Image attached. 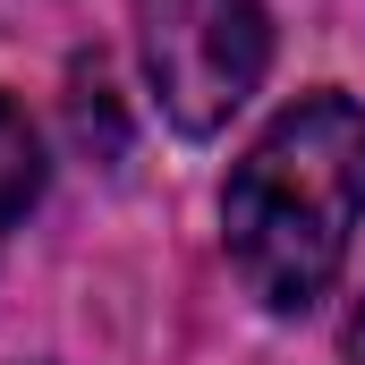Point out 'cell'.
Masks as SVG:
<instances>
[{"label": "cell", "instance_id": "cell-1", "mask_svg": "<svg viewBox=\"0 0 365 365\" xmlns=\"http://www.w3.org/2000/svg\"><path fill=\"white\" fill-rule=\"evenodd\" d=\"M357 221H365V110L349 93L289 102L247 145L221 195L230 264L272 314H306L340 280Z\"/></svg>", "mask_w": 365, "mask_h": 365}, {"label": "cell", "instance_id": "cell-2", "mask_svg": "<svg viewBox=\"0 0 365 365\" xmlns=\"http://www.w3.org/2000/svg\"><path fill=\"white\" fill-rule=\"evenodd\" d=\"M136 43L162 119L179 136H212L264 86L272 17L264 0H136Z\"/></svg>", "mask_w": 365, "mask_h": 365}, {"label": "cell", "instance_id": "cell-3", "mask_svg": "<svg viewBox=\"0 0 365 365\" xmlns=\"http://www.w3.org/2000/svg\"><path fill=\"white\" fill-rule=\"evenodd\" d=\"M34 195H43V145H34L26 110L0 93V247H9V230L34 212Z\"/></svg>", "mask_w": 365, "mask_h": 365}]
</instances>
